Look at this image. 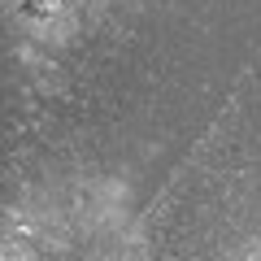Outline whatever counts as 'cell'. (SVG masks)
<instances>
[{"instance_id":"1","label":"cell","mask_w":261,"mask_h":261,"mask_svg":"<svg viewBox=\"0 0 261 261\" xmlns=\"http://www.w3.org/2000/svg\"><path fill=\"white\" fill-rule=\"evenodd\" d=\"M257 252H261V244H257Z\"/></svg>"}]
</instances>
